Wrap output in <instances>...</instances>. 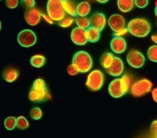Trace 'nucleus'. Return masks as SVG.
Instances as JSON below:
<instances>
[{"instance_id":"31","label":"nucleus","mask_w":157,"mask_h":138,"mask_svg":"<svg viewBox=\"0 0 157 138\" xmlns=\"http://www.w3.org/2000/svg\"><path fill=\"white\" fill-rule=\"evenodd\" d=\"M67 73L68 74L70 75V76H75V75H76L79 73V71H78L76 66L71 64L67 67Z\"/></svg>"},{"instance_id":"22","label":"nucleus","mask_w":157,"mask_h":138,"mask_svg":"<svg viewBox=\"0 0 157 138\" xmlns=\"http://www.w3.org/2000/svg\"><path fill=\"white\" fill-rule=\"evenodd\" d=\"M46 62V58L41 55H36L33 56L30 59L31 66L35 68H41Z\"/></svg>"},{"instance_id":"8","label":"nucleus","mask_w":157,"mask_h":138,"mask_svg":"<svg viewBox=\"0 0 157 138\" xmlns=\"http://www.w3.org/2000/svg\"><path fill=\"white\" fill-rule=\"evenodd\" d=\"M127 62L131 67L141 68L145 62V57L143 54L136 50H131L127 55Z\"/></svg>"},{"instance_id":"3","label":"nucleus","mask_w":157,"mask_h":138,"mask_svg":"<svg viewBox=\"0 0 157 138\" xmlns=\"http://www.w3.org/2000/svg\"><path fill=\"white\" fill-rule=\"evenodd\" d=\"M72 65L76 66L79 73H88L92 68L93 61L90 55L84 51H78L72 58Z\"/></svg>"},{"instance_id":"2","label":"nucleus","mask_w":157,"mask_h":138,"mask_svg":"<svg viewBox=\"0 0 157 138\" xmlns=\"http://www.w3.org/2000/svg\"><path fill=\"white\" fill-rule=\"evenodd\" d=\"M151 26L147 20L137 18L131 20L127 25V30L136 37H145L150 33Z\"/></svg>"},{"instance_id":"12","label":"nucleus","mask_w":157,"mask_h":138,"mask_svg":"<svg viewBox=\"0 0 157 138\" xmlns=\"http://www.w3.org/2000/svg\"><path fill=\"white\" fill-rule=\"evenodd\" d=\"M108 25L111 30L114 32H117L125 28V21L122 15L113 14L109 17Z\"/></svg>"},{"instance_id":"36","label":"nucleus","mask_w":157,"mask_h":138,"mask_svg":"<svg viewBox=\"0 0 157 138\" xmlns=\"http://www.w3.org/2000/svg\"><path fill=\"white\" fill-rule=\"evenodd\" d=\"M96 1L98 2L99 3H105L109 1V0H96Z\"/></svg>"},{"instance_id":"29","label":"nucleus","mask_w":157,"mask_h":138,"mask_svg":"<svg viewBox=\"0 0 157 138\" xmlns=\"http://www.w3.org/2000/svg\"><path fill=\"white\" fill-rule=\"evenodd\" d=\"M21 5L27 9H31L35 6L36 2L35 0H21Z\"/></svg>"},{"instance_id":"35","label":"nucleus","mask_w":157,"mask_h":138,"mask_svg":"<svg viewBox=\"0 0 157 138\" xmlns=\"http://www.w3.org/2000/svg\"><path fill=\"white\" fill-rule=\"evenodd\" d=\"M152 97L155 102H157V89H155L152 91Z\"/></svg>"},{"instance_id":"5","label":"nucleus","mask_w":157,"mask_h":138,"mask_svg":"<svg viewBox=\"0 0 157 138\" xmlns=\"http://www.w3.org/2000/svg\"><path fill=\"white\" fill-rule=\"evenodd\" d=\"M104 82V75L101 71L94 70L88 76L86 85L88 89L94 92L100 90Z\"/></svg>"},{"instance_id":"19","label":"nucleus","mask_w":157,"mask_h":138,"mask_svg":"<svg viewBox=\"0 0 157 138\" xmlns=\"http://www.w3.org/2000/svg\"><path fill=\"white\" fill-rule=\"evenodd\" d=\"M91 7L88 2H82L76 6V14L79 17L87 16L90 12Z\"/></svg>"},{"instance_id":"4","label":"nucleus","mask_w":157,"mask_h":138,"mask_svg":"<svg viewBox=\"0 0 157 138\" xmlns=\"http://www.w3.org/2000/svg\"><path fill=\"white\" fill-rule=\"evenodd\" d=\"M47 12L49 18L56 22H59L66 16V12L62 5L61 0H48Z\"/></svg>"},{"instance_id":"15","label":"nucleus","mask_w":157,"mask_h":138,"mask_svg":"<svg viewBox=\"0 0 157 138\" xmlns=\"http://www.w3.org/2000/svg\"><path fill=\"white\" fill-rule=\"evenodd\" d=\"M111 51L116 54H121L127 49V42L122 37H114L110 42Z\"/></svg>"},{"instance_id":"38","label":"nucleus","mask_w":157,"mask_h":138,"mask_svg":"<svg viewBox=\"0 0 157 138\" xmlns=\"http://www.w3.org/2000/svg\"><path fill=\"white\" fill-rule=\"evenodd\" d=\"M1 29H2V22L1 21H0V31H1Z\"/></svg>"},{"instance_id":"10","label":"nucleus","mask_w":157,"mask_h":138,"mask_svg":"<svg viewBox=\"0 0 157 138\" xmlns=\"http://www.w3.org/2000/svg\"><path fill=\"white\" fill-rule=\"evenodd\" d=\"M42 14L37 8L33 7L27 9L25 13L24 18L27 24L31 26H35L40 22Z\"/></svg>"},{"instance_id":"26","label":"nucleus","mask_w":157,"mask_h":138,"mask_svg":"<svg viewBox=\"0 0 157 138\" xmlns=\"http://www.w3.org/2000/svg\"><path fill=\"white\" fill-rule=\"evenodd\" d=\"M147 56L149 60L152 62H157V46L152 45L148 49L147 51Z\"/></svg>"},{"instance_id":"13","label":"nucleus","mask_w":157,"mask_h":138,"mask_svg":"<svg viewBox=\"0 0 157 138\" xmlns=\"http://www.w3.org/2000/svg\"><path fill=\"white\" fill-rule=\"evenodd\" d=\"M90 26L97 29L98 30L101 31L104 29L106 24V17L100 12H96L94 14L90 19Z\"/></svg>"},{"instance_id":"37","label":"nucleus","mask_w":157,"mask_h":138,"mask_svg":"<svg viewBox=\"0 0 157 138\" xmlns=\"http://www.w3.org/2000/svg\"><path fill=\"white\" fill-rule=\"evenodd\" d=\"M156 35H152V40L153 41H155V43H156L157 42V41H156Z\"/></svg>"},{"instance_id":"20","label":"nucleus","mask_w":157,"mask_h":138,"mask_svg":"<svg viewBox=\"0 0 157 138\" xmlns=\"http://www.w3.org/2000/svg\"><path fill=\"white\" fill-rule=\"evenodd\" d=\"M117 6L123 13L129 12L134 7V0H117Z\"/></svg>"},{"instance_id":"28","label":"nucleus","mask_w":157,"mask_h":138,"mask_svg":"<svg viewBox=\"0 0 157 138\" xmlns=\"http://www.w3.org/2000/svg\"><path fill=\"white\" fill-rule=\"evenodd\" d=\"M74 22V19L72 18L71 17H68V16H65L64 18H63L61 20H60L59 22V26L61 27L66 28L70 27Z\"/></svg>"},{"instance_id":"33","label":"nucleus","mask_w":157,"mask_h":138,"mask_svg":"<svg viewBox=\"0 0 157 138\" xmlns=\"http://www.w3.org/2000/svg\"><path fill=\"white\" fill-rule=\"evenodd\" d=\"M127 32V28H124L123 29H122V30H121V31H119L117 32H114L113 35H114L115 37H121L122 35H125Z\"/></svg>"},{"instance_id":"21","label":"nucleus","mask_w":157,"mask_h":138,"mask_svg":"<svg viewBox=\"0 0 157 138\" xmlns=\"http://www.w3.org/2000/svg\"><path fill=\"white\" fill-rule=\"evenodd\" d=\"M114 58V55L111 53H105L102 55L100 58V63L103 68L105 69H108L111 65Z\"/></svg>"},{"instance_id":"39","label":"nucleus","mask_w":157,"mask_h":138,"mask_svg":"<svg viewBox=\"0 0 157 138\" xmlns=\"http://www.w3.org/2000/svg\"><path fill=\"white\" fill-rule=\"evenodd\" d=\"M155 15H156V6L155 7Z\"/></svg>"},{"instance_id":"23","label":"nucleus","mask_w":157,"mask_h":138,"mask_svg":"<svg viewBox=\"0 0 157 138\" xmlns=\"http://www.w3.org/2000/svg\"><path fill=\"white\" fill-rule=\"evenodd\" d=\"M75 22L78 27L84 29V30L90 27V19L86 18V17L77 16L75 18Z\"/></svg>"},{"instance_id":"7","label":"nucleus","mask_w":157,"mask_h":138,"mask_svg":"<svg viewBox=\"0 0 157 138\" xmlns=\"http://www.w3.org/2000/svg\"><path fill=\"white\" fill-rule=\"evenodd\" d=\"M152 87V82L147 79H141L135 82L131 86V94L135 97H142L150 92Z\"/></svg>"},{"instance_id":"6","label":"nucleus","mask_w":157,"mask_h":138,"mask_svg":"<svg viewBox=\"0 0 157 138\" xmlns=\"http://www.w3.org/2000/svg\"><path fill=\"white\" fill-rule=\"evenodd\" d=\"M36 41V34L31 29H24L17 35L18 43L25 48H29L35 45Z\"/></svg>"},{"instance_id":"18","label":"nucleus","mask_w":157,"mask_h":138,"mask_svg":"<svg viewBox=\"0 0 157 138\" xmlns=\"http://www.w3.org/2000/svg\"><path fill=\"white\" fill-rule=\"evenodd\" d=\"M62 5L66 13L72 17H77L76 6L71 0H61Z\"/></svg>"},{"instance_id":"27","label":"nucleus","mask_w":157,"mask_h":138,"mask_svg":"<svg viewBox=\"0 0 157 138\" xmlns=\"http://www.w3.org/2000/svg\"><path fill=\"white\" fill-rule=\"evenodd\" d=\"M30 116L35 120H40L43 116V112L39 107H33L30 111Z\"/></svg>"},{"instance_id":"24","label":"nucleus","mask_w":157,"mask_h":138,"mask_svg":"<svg viewBox=\"0 0 157 138\" xmlns=\"http://www.w3.org/2000/svg\"><path fill=\"white\" fill-rule=\"evenodd\" d=\"M16 121L17 118L14 116H9L4 120V126L7 130H13L16 127Z\"/></svg>"},{"instance_id":"34","label":"nucleus","mask_w":157,"mask_h":138,"mask_svg":"<svg viewBox=\"0 0 157 138\" xmlns=\"http://www.w3.org/2000/svg\"><path fill=\"white\" fill-rule=\"evenodd\" d=\"M151 132L155 137L156 136V121H154L151 124Z\"/></svg>"},{"instance_id":"1","label":"nucleus","mask_w":157,"mask_h":138,"mask_svg":"<svg viewBox=\"0 0 157 138\" xmlns=\"http://www.w3.org/2000/svg\"><path fill=\"white\" fill-rule=\"evenodd\" d=\"M131 80L129 77L124 74L121 78H115L111 81L108 86L110 96L114 98H119L125 95L129 90Z\"/></svg>"},{"instance_id":"9","label":"nucleus","mask_w":157,"mask_h":138,"mask_svg":"<svg viewBox=\"0 0 157 138\" xmlns=\"http://www.w3.org/2000/svg\"><path fill=\"white\" fill-rule=\"evenodd\" d=\"M33 90H35L40 96V102H44L45 100L48 99L50 95H49L47 85L45 84L44 80L41 78H37L33 82L32 86Z\"/></svg>"},{"instance_id":"30","label":"nucleus","mask_w":157,"mask_h":138,"mask_svg":"<svg viewBox=\"0 0 157 138\" xmlns=\"http://www.w3.org/2000/svg\"><path fill=\"white\" fill-rule=\"evenodd\" d=\"M148 4V0H134V5L140 9L146 7Z\"/></svg>"},{"instance_id":"17","label":"nucleus","mask_w":157,"mask_h":138,"mask_svg":"<svg viewBox=\"0 0 157 138\" xmlns=\"http://www.w3.org/2000/svg\"><path fill=\"white\" fill-rule=\"evenodd\" d=\"M19 76L17 70L13 67H8L3 71V78L7 82H13L17 80Z\"/></svg>"},{"instance_id":"32","label":"nucleus","mask_w":157,"mask_h":138,"mask_svg":"<svg viewBox=\"0 0 157 138\" xmlns=\"http://www.w3.org/2000/svg\"><path fill=\"white\" fill-rule=\"evenodd\" d=\"M19 0H6V5L10 9H15L18 6Z\"/></svg>"},{"instance_id":"25","label":"nucleus","mask_w":157,"mask_h":138,"mask_svg":"<svg viewBox=\"0 0 157 138\" xmlns=\"http://www.w3.org/2000/svg\"><path fill=\"white\" fill-rule=\"evenodd\" d=\"M29 126L28 120L24 116H19L16 121V127L20 129H26Z\"/></svg>"},{"instance_id":"40","label":"nucleus","mask_w":157,"mask_h":138,"mask_svg":"<svg viewBox=\"0 0 157 138\" xmlns=\"http://www.w3.org/2000/svg\"><path fill=\"white\" fill-rule=\"evenodd\" d=\"M0 1H2V0H0Z\"/></svg>"},{"instance_id":"14","label":"nucleus","mask_w":157,"mask_h":138,"mask_svg":"<svg viewBox=\"0 0 157 138\" xmlns=\"http://www.w3.org/2000/svg\"><path fill=\"white\" fill-rule=\"evenodd\" d=\"M70 38L73 43L79 46H83L87 43V39L86 36V31L84 29H82L79 27L74 28L71 34H70Z\"/></svg>"},{"instance_id":"16","label":"nucleus","mask_w":157,"mask_h":138,"mask_svg":"<svg viewBox=\"0 0 157 138\" xmlns=\"http://www.w3.org/2000/svg\"><path fill=\"white\" fill-rule=\"evenodd\" d=\"M86 36L88 42L90 43H96L100 39L101 31L98 30L97 29L92 27H90L86 30Z\"/></svg>"},{"instance_id":"11","label":"nucleus","mask_w":157,"mask_h":138,"mask_svg":"<svg viewBox=\"0 0 157 138\" xmlns=\"http://www.w3.org/2000/svg\"><path fill=\"white\" fill-rule=\"evenodd\" d=\"M124 65L123 62L119 57H114L112 63L108 69H105L107 73L112 77H119L122 74L123 72Z\"/></svg>"}]
</instances>
